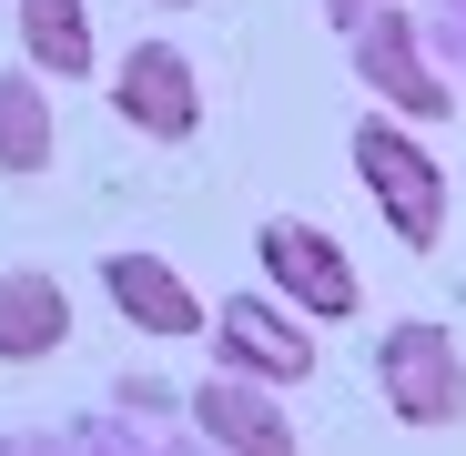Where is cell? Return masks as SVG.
Here are the masks:
<instances>
[{
	"mask_svg": "<svg viewBox=\"0 0 466 456\" xmlns=\"http://www.w3.org/2000/svg\"><path fill=\"white\" fill-rule=\"evenodd\" d=\"M71 335V294L51 274H0V365H31V355H61Z\"/></svg>",
	"mask_w": 466,
	"mask_h": 456,
	"instance_id": "obj_9",
	"label": "cell"
},
{
	"mask_svg": "<svg viewBox=\"0 0 466 456\" xmlns=\"http://www.w3.org/2000/svg\"><path fill=\"white\" fill-rule=\"evenodd\" d=\"M375 386H385V406H396L406 426H456L466 416V355H456L446 325H385Z\"/></svg>",
	"mask_w": 466,
	"mask_h": 456,
	"instance_id": "obj_4",
	"label": "cell"
},
{
	"mask_svg": "<svg viewBox=\"0 0 466 456\" xmlns=\"http://www.w3.org/2000/svg\"><path fill=\"white\" fill-rule=\"evenodd\" d=\"M264 294H274V304H294L304 325H345L355 304H365L355 254H345L335 234H315V223H294V213H274V223H264Z\"/></svg>",
	"mask_w": 466,
	"mask_h": 456,
	"instance_id": "obj_2",
	"label": "cell"
},
{
	"mask_svg": "<svg viewBox=\"0 0 466 456\" xmlns=\"http://www.w3.org/2000/svg\"><path fill=\"white\" fill-rule=\"evenodd\" d=\"M345 61H355V82L375 92V112H396V122H446V112H456L446 71L426 61V41H416V21H406V11H365Z\"/></svg>",
	"mask_w": 466,
	"mask_h": 456,
	"instance_id": "obj_3",
	"label": "cell"
},
{
	"mask_svg": "<svg viewBox=\"0 0 466 456\" xmlns=\"http://www.w3.org/2000/svg\"><path fill=\"white\" fill-rule=\"evenodd\" d=\"M102 294L122 304V325H142V335H203V325H213V304H203L163 254H112V264H102Z\"/></svg>",
	"mask_w": 466,
	"mask_h": 456,
	"instance_id": "obj_7",
	"label": "cell"
},
{
	"mask_svg": "<svg viewBox=\"0 0 466 456\" xmlns=\"http://www.w3.org/2000/svg\"><path fill=\"white\" fill-rule=\"evenodd\" d=\"M21 51L41 71H92V0H21Z\"/></svg>",
	"mask_w": 466,
	"mask_h": 456,
	"instance_id": "obj_11",
	"label": "cell"
},
{
	"mask_svg": "<svg viewBox=\"0 0 466 456\" xmlns=\"http://www.w3.org/2000/svg\"><path fill=\"white\" fill-rule=\"evenodd\" d=\"M193 426L223 446V456H304L284 406L254 386V375H203V396H193Z\"/></svg>",
	"mask_w": 466,
	"mask_h": 456,
	"instance_id": "obj_8",
	"label": "cell"
},
{
	"mask_svg": "<svg viewBox=\"0 0 466 456\" xmlns=\"http://www.w3.org/2000/svg\"><path fill=\"white\" fill-rule=\"evenodd\" d=\"M355 173H365L385 234H396L406 254H436V244H446V173H436V152L416 142V122L365 112V122H355Z\"/></svg>",
	"mask_w": 466,
	"mask_h": 456,
	"instance_id": "obj_1",
	"label": "cell"
},
{
	"mask_svg": "<svg viewBox=\"0 0 466 456\" xmlns=\"http://www.w3.org/2000/svg\"><path fill=\"white\" fill-rule=\"evenodd\" d=\"M173 11H193V0H173Z\"/></svg>",
	"mask_w": 466,
	"mask_h": 456,
	"instance_id": "obj_13",
	"label": "cell"
},
{
	"mask_svg": "<svg viewBox=\"0 0 466 456\" xmlns=\"http://www.w3.org/2000/svg\"><path fill=\"white\" fill-rule=\"evenodd\" d=\"M0 173H51V102L31 71H0Z\"/></svg>",
	"mask_w": 466,
	"mask_h": 456,
	"instance_id": "obj_10",
	"label": "cell"
},
{
	"mask_svg": "<svg viewBox=\"0 0 466 456\" xmlns=\"http://www.w3.org/2000/svg\"><path fill=\"white\" fill-rule=\"evenodd\" d=\"M203 335H213L223 375H254V386H294V375H315V325H304L294 304H274V294H223Z\"/></svg>",
	"mask_w": 466,
	"mask_h": 456,
	"instance_id": "obj_5",
	"label": "cell"
},
{
	"mask_svg": "<svg viewBox=\"0 0 466 456\" xmlns=\"http://www.w3.org/2000/svg\"><path fill=\"white\" fill-rule=\"evenodd\" d=\"M365 11H385V0H325V21H335V31H355Z\"/></svg>",
	"mask_w": 466,
	"mask_h": 456,
	"instance_id": "obj_12",
	"label": "cell"
},
{
	"mask_svg": "<svg viewBox=\"0 0 466 456\" xmlns=\"http://www.w3.org/2000/svg\"><path fill=\"white\" fill-rule=\"evenodd\" d=\"M112 112L132 132H152V142H193L203 132V82H193V61L173 41H142V51L112 61Z\"/></svg>",
	"mask_w": 466,
	"mask_h": 456,
	"instance_id": "obj_6",
	"label": "cell"
}]
</instances>
